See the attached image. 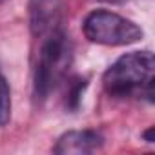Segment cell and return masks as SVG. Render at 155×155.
<instances>
[{
  "instance_id": "obj_1",
  "label": "cell",
  "mask_w": 155,
  "mask_h": 155,
  "mask_svg": "<svg viewBox=\"0 0 155 155\" xmlns=\"http://www.w3.org/2000/svg\"><path fill=\"white\" fill-rule=\"evenodd\" d=\"M153 69L155 60L151 51H131L119 57L104 73L102 84L111 97L144 95L153 101Z\"/></svg>"
},
{
  "instance_id": "obj_2",
  "label": "cell",
  "mask_w": 155,
  "mask_h": 155,
  "mask_svg": "<svg viewBox=\"0 0 155 155\" xmlns=\"http://www.w3.org/2000/svg\"><path fill=\"white\" fill-rule=\"evenodd\" d=\"M44 37L46 38L38 49L33 77V93L37 101H46L49 93L57 88V84L62 82L73 58L69 35L62 28H55Z\"/></svg>"
},
{
  "instance_id": "obj_3",
  "label": "cell",
  "mask_w": 155,
  "mask_h": 155,
  "mask_svg": "<svg viewBox=\"0 0 155 155\" xmlns=\"http://www.w3.org/2000/svg\"><path fill=\"white\" fill-rule=\"evenodd\" d=\"M84 37L101 46H130L142 40L144 31L133 20L106 9L91 11L82 22Z\"/></svg>"
},
{
  "instance_id": "obj_4",
  "label": "cell",
  "mask_w": 155,
  "mask_h": 155,
  "mask_svg": "<svg viewBox=\"0 0 155 155\" xmlns=\"http://www.w3.org/2000/svg\"><path fill=\"white\" fill-rule=\"evenodd\" d=\"M104 137L95 130H71L58 137L53 151L58 155H86L101 150Z\"/></svg>"
},
{
  "instance_id": "obj_5",
  "label": "cell",
  "mask_w": 155,
  "mask_h": 155,
  "mask_svg": "<svg viewBox=\"0 0 155 155\" xmlns=\"http://www.w3.org/2000/svg\"><path fill=\"white\" fill-rule=\"evenodd\" d=\"M62 11V0H31L29 2V24L37 37H44L48 31L58 28V17Z\"/></svg>"
},
{
  "instance_id": "obj_6",
  "label": "cell",
  "mask_w": 155,
  "mask_h": 155,
  "mask_svg": "<svg viewBox=\"0 0 155 155\" xmlns=\"http://www.w3.org/2000/svg\"><path fill=\"white\" fill-rule=\"evenodd\" d=\"M11 117V90L6 77L0 73V126H6Z\"/></svg>"
},
{
  "instance_id": "obj_7",
  "label": "cell",
  "mask_w": 155,
  "mask_h": 155,
  "mask_svg": "<svg viewBox=\"0 0 155 155\" xmlns=\"http://www.w3.org/2000/svg\"><path fill=\"white\" fill-rule=\"evenodd\" d=\"M151 131H153V128H148V131L144 133V139H146V142H150V144H153V139H151Z\"/></svg>"
},
{
  "instance_id": "obj_8",
  "label": "cell",
  "mask_w": 155,
  "mask_h": 155,
  "mask_svg": "<svg viewBox=\"0 0 155 155\" xmlns=\"http://www.w3.org/2000/svg\"><path fill=\"white\" fill-rule=\"evenodd\" d=\"M99 2H106V4H124L128 0H99Z\"/></svg>"
},
{
  "instance_id": "obj_9",
  "label": "cell",
  "mask_w": 155,
  "mask_h": 155,
  "mask_svg": "<svg viewBox=\"0 0 155 155\" xmlns=\"http://www.w3.org/2000/svg\"><path fill=\"white\" fill-rule=\"evenodd\" d=\"M0 2H4V0H0Z\"/></svg>"
}]
</instances>
